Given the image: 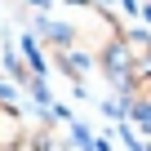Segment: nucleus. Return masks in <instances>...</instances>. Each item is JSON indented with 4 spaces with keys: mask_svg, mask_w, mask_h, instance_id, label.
Returning <instances> with one entry per match:
<instances>
[{
    "mask_svg": "<svg viewBox=\"0 0 151 151\" xmlns=\"http://www.w3.org/2000/svg\"><path fill=\"white\" fill-rule=\"evenodd\" d=\"M142 89H147V102H151V76H142V80H138Z\"/></svg>",
    "mask_w": 151,
    "mask_h": 151,
    "instance_id": "obj_1",
    "label": "nucleus"
}]
</instances>
